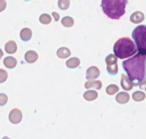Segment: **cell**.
Masks as SVG:
<instances>
[{
	"instance_id": "18",
	"label": "cell",
	"mask_w": 146,
	"mask_h": 139,
	"mask_svg": "<svg viewBox=\"0 0 146 139\" xmlns=\"http://www.w3.org/2000/svg\"><path fill=\"white\" fill-rule=\"evenodd\" d=\"M132 97L134 101H137V102H140V101H142L145 99L146 95L145 93L142 92V91H136L133 94Z\"/></svg>"
},
{
	"instance_id": "26",
	"label": "cell",
	"mask_w": 146,
	"mask_h": 139,
	"mask_svg": "<svg viewBox=\"0 0 146 139\" xmlns=\"http://www.w3.org/2000/svg\"><path fill=\"white\" fill-rule=\"evenodd\" d=\"M7 101H8V97H7V94H0V106H5Z\"/></svg>"
},
{
	"instance_id": "8",
	"label": "cell",
	"mask_w": 146,
	"mask_h": 139,
	"mask_svg": "<svg viewBox=\"0 0 146 139\" xmlns=\"http://www.w3.org/2000/svg\"><path fill=\"white\" fill-rule=\"evenodd\" d=\"M144 19H145V15H144L143 13L140 11L133 12L130 17V21L135 24H141V22L144 21Z\"/></svg>"
},
{
	"instance_id": "11",
	"label": "cell",
	"mask_w": 146,
	"mask_h": 139,
	"mask_svg": "<svg viewBox=\"0 0 146 139\" xmlns=\"http://www.w3.org/2000/svg\"><path fill=\"white\" fill-rule=\"evenodd\" d=\"M115 100L117 103L120 104H125L129 101L130 95L128 93L126 92H121L118 93L115 96Z\"/></svg>"
},
{
	"instance_id": "32",
	"label": "cell",
	"mask_w": 146,
	"mask_h": 139,
	"mask_svg": "<svg viewBox=\"0 0 146 139\" xmlns=\"http://www.w3.org/2000/svg\"><path fill=\"white\" fill-rule=\"evenodd\" d=\"M24 1H30V0H24Z\"/></svg>"
},
{
	"instance_id": "4",
	"label": "cell",
	"mask_w": 146,
	"mask_h": 139,
	"mask_svg": "<svg viewBox=\"0 0 146 139\" xmlns=\"http://www.w3.org/2000/svg\"><path fill=\"white\" fill-rule=\"evenodd\" d=\"M132 38L135 42L138 51L146 54V25L135 27L133 31Z\"/></svg>"
},
{
	"instance_id": "10",
	"label": "cell",
	"mask_w": 146,
	"mask_h": 139,
	"mask_svg": "<svg viewBox=\"0 0 146 139\" xmlns=\"http://www.w3.org/2000/svg\"><path fill=\"white\" fill-rule=\"evenodd\" d=\"M5 51L7 54H12L17 52V43L13 40H9L5 44Z\"/></svg>"
},
{
	"instance_id": "16",
	"label": "cell",
	"mask_w": 146,
	"mask_h": 139,
	"mask_svg": "<svg viewBox=\"0 0 146 139\" xmlns=\"http://www.w3.org/2000/svg\"><path fill=\"white\" fill-rule=\"evenodd\" d=\"M98 93L94 90H89L84 93V99L88 101H92L98 98Z\"/></svg>"
},
{
	"instance_id": "2",
	"label": "cell",
	"mask_w": 146,
	"mask_h": 139,
	"mask_svg": "<svg viewBox=\"0 0 146 139\" xmlns=\"http://www.w3.org/2000/svg\"><path fill=\"white\" fill-rule=\"evenodd\" d=\"M128 3V0H101V7L108 18L118 20L125 14Z\"/></svg>"
},
{
	"instance_id": "24",
	"label": "cell",
	"mask_w": 146,
	"mask_h": 139,
	"mask_svg": "<svg viewBox=\"0 0 146 139\" xmlns=\"http://www.w3.org/2000/svg\"><path fill=\"white\" fill-rule=\"evenodd\" d=\"M58 6L61 10L68 9L70 6V0H58Z\"/></svg>"
},
{
	"instance_id": "30",
	"label": "cell",
	"mask_w": 146,
	"mask_h": 139,
	"mask_svg": "<svg viewBox=\"0 0 146 139\" xmlns=\"http://www.w3.org/2000/svg\"><path fill=\"white\" fill-rule=\"evenodd\" d=\"M3 55H4V53H3L2 50H1V49H0V59H1L2 58Z\"/></svg>"
},
{
	"instance_id": "27",
	"label": "cell",
	"mask_w": 146,
	"mask_h": 139,
	"mask_svg": "<svg viewBox=\"0 0 146 139\" xmlns=\"http://www.w3.org/2000/svg\"><path fill=\"white\" fill-rule=\"evenodd\" d=\"M7 7V1L6 0H0V12L4 11Z\"/></svg>"
},
{
	"instance_id": "9",
	"label": "cell",
	"mask_w": 146,
	"mask_h": 139,
	"mask_svg": "<svg viewBox=\"0 0 146 139\" xmlns=\"http://www.w3.org/2000/svg\"><path fill=\"white\" fill-rule=\"evenodd\" d=\"M38 58V54L36 51H33V50H30L28 51L24 55V59L25 61L29 64H33V63L36 62Z\"/></svg>"
},
{
	"instance_id": "6",
	"label": "cell",
	"mask_w": 146,
	"mask_h": 139,
	"mask_svg": "<svg viewBox=\"0 0 146 139\" xmlns=\"http://www.w3.org/2000/svg\"><path fill=\"white\" fill-rule=\"evenodd\" d=\"M100 76V71L98 67H90L87 69L86 74V78L88 80L96 79Z\"/></svg>"
},
{
	"instance_id": "29",
	"label": "cell",
	"mask_w": 146,
	"mask_h": 139,
	"mask_svg": "<svg viewBox=\"0 0 146 139\" xmlns=\"http://www.w3.org/2000/svg\"><path fill=\"white\" fill-rule=\"evenodd\" d=\"M52 16H53V17H54V19H55L56 21H58V20H59L60 16H59V14H58L57 12H55V11H53V12H52Z\"/></svg>"
},
{
	"instance_id": "22",
	"label": "cell",
	"mask_w": 146,
	"mask_h": 139,
	"mask_svg": "<svg viewBox=\"0 0 146 139\" xmlns=\"http://www.w3.org/2000/svg\"><path fill=\"white\" fill-rule=\"evenodd\" d=\"M118 61V57L114 54H109L106 57V65H111V64H116Z\"/></svg>"
},
{
	"instance_id": "28",
	"label": "cell",
	"mask_w": 146,
	"mask_h": 139,
	"mask_svg": "<svg viewBox=\"0 0 146 139\" xmlns=\"http://www.w3.org/2000/svg\"><path fill=\"white\" fill-rule=\"evenodd\" d=\"M138 85H139V88H141V90H143V91H146V80L141 81Z\"/></svg>"
},
{
	"instance_id": "17",
	"label": "cell",
	"mask_w": 146,
	"mask_h": 139,
	"mask_svg": "<svg viewBox=\"0 0 146 139\" xmlns=\"http://www.w3.org/2000/svg\"><path fill=\"white\" fill-rule=\"evenodd\" d=\"M80 63L81 61H80L79 59L77 57H73V58L67 60V61L66 62V65L68 69H76L80 65Z\"/></svg>"
},
{
	"instance_id": "25",
	"label": "cell",
	"mask_w": 146,
	"mask_h": 139,
	"mask_svg": "<svg viewBox=\"0 0 146 139\" xmlns=\"http://www.w3.org/2000/svg\"><path fill=\"white\" fill-rule=\"evenodd\" d=\"M8 78V73L3 69H0V84L5 82Z\"/></svg>"
},
{
	"instance_id": "14",
	"label": "cell",
	"mask_w": 146,
	"mask_h": 139,
	"mask_svg": "<svg viewBox=\"0 0 146 139\" xmlns=\"http://www.w3.org/2000/svg\"><path fill=\"white\" fill-rule=\"evenodd\" d=\"M56 54L57 57H58V58L64 59H66L68 58V57H69L70 56H71V51H70L67 47H63L57 50Z\"/></svg>"
},
{
	"instance_id": "15",
	"label": "cell",
	"mask_w": 146,
	"mask_h": 139,
	"mask_svg": "<svg viewBox=\"0 0 146 139\" xmlns=\"http://www.w3.org/2000/svg\"><path fill=\"white\" fill-rule=\"evenodd\" d=\"M4 65L7 67V69H11L15 68L17 64V61L15 58H14L13 57H6L4 59Z\"/></svg>"
},
{
	"instance_id": "20",
	"label": "cell",
	"mask_w": 146,
	"mask_h": 139,
	"mask_svg": "<svg viewBox=\"0 0 146 139\" xmlns=\"http://www.w3.org/2000/svg\"><path fill=\"white\" fill-rule=\"evenodd\" d=\"M106 69L108 74L111 76H115L118 72V67L117 63L111 65H106Z\"/></svg>"
},
{
	"instance_id": "31",
	"label": "cell",
	"mask_w": 146,
	"mask_h": 139,
	"mask_svg": "<svg viewBox=\"0 0 146 139\" xmlns=\"http://www.w3.org/2000/svg\"><path fill=\"white\" fill-rule=\"evenodd\" d=\"M2 139H10V138H9L8 136H4V137H3Z\"/></svg>"
},
{
	"instance_id": "1",
	"label": "cell",
	"mask_w": 146,
	"mask_h": 139,
	"mask_svg": "<svg viewBox=\"0 0 146 139\" xmlns=\"http://www.w3.org/2000/svg\"><path fill=\"white\" fill-rule=\"evenodd\" d=\"M123 68L135 86L146 80V54L138 52L122 63Z\"/></svg>"
},
{
	"instance_id": "12",
	"label": "cell",
	"mask_w": 146,
	"mask_h": 139,
	"mask_svg": "<svg viewBox=\"0 0 146 139\" xmlns=\"http://www.w3.org/2000/svg\"><path fill=\"white\" fill-rule=\"evenodd\" d=\"M85 88L87 89L94 88L97 90H100L102 88V82L100 80H94V81L88 80V81L86 82Z\"/></svg>"
},
{
	"instance_id": "3",
	"label": "cell",
	"mask_w": 146,
	"mask_h": 139,
	"mask_svg": "<svg viewBox=\"0 0 146 139\" xmlns=\"http://www.w3.org/2000/svg\"><path fill=\"white\" fill-rule=\"evenodd\" d=\"M113 52L120 59L129 58L138 52L136 45L129 37H122L113 45Z\"/></svg>"
},
{
	"instance_id": "21",
	"label": "cell",
	"mask_w": 146,
	"mask_h": 139,
	"mask_svg": "<svg viewBox=\"0 0 146 139\" xmlns=\"http://www.w3.org/2000/svg\"><path fill=\"white\" fill-rule=\"evenodd\" d=\"M118 91H119V88L115 84H110L109 86H108L106 87V89L107 94H108L110 96L114 95L117 92H118Z\"/></svg>"
},
{
	"instance_id": "7",
	"label": "cell",
	"mask_w": 146,
	"mask_h": 139,
	"mask_svg": "<svg viewBox=\"0 0 146 139\" xmlns=\"http://www.w3.org/2000/svg\"><path fill=\"white\" fill-rule=\"evenodd\" d=\"M121 85L123 89L125 90V91H131L133 88V84L132 81L130 80L128 76L124 74H121Z\"/></svg>"
},
{
	"instance_id": "23",
	"label": "cell",
	"mask_w": 146,
	"mask_h": 139,
	"mask_svg": "<svg viewBox=\"0 0 146 139\" xmlns=\"http://www.w3.org/2000/svg\"><path fill=\"white\" fill-rule=\"evenodd\" d=\"M39 21L42 24H48L51 21V17L48 14H43L39 17Z\"/></svg>"
},
{
	"instance_id": "19",
	"label": "cell",
	"mask_w": 146,
	"mask_h": 139,
	"mask_svg": "<svg viewBox=\"0 0 146 139\" xmlns=\"http://www.w3.org/2000/svg\"><path fill=\"white\" fill-rule=\"evenodd\" d=\"M61 24L64 27L69 28L74 26V20L72 17H64V18L61 19Z\"/></svg>"
},
{
	"instance_id": "5",
	"label": "cell",
	"mask_w": 146,
	"mask_h": 139,
	"mask_svg": "<svg viewBox=\"0 0 146 139\" xmlns=\"http://www.w3.org/2000/svg\"><path fill=\"white\" fill-rule=\"evenodd\" d=\"M22 113L19 108H13L9 114V119L13 124H18L22 120Z\"/></svg>"
},
{
	"instance_id": "13",
	"label": "cell",
	"mask_w": 146,
	"mask_h": 139,
	"mask_svg": "<svg viewBox=\"0 0 146 139\" xmlns=\"http://www.w3.org/2000/svg\"><path fill=\"white\" fill-rule=\"evenodd\" d=\"M32 37V31L29 28H24L20 31V38L23 41H29Z\"/></svg>"
}]
</instances>
